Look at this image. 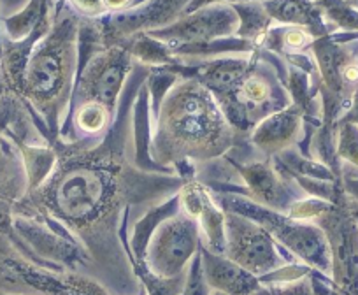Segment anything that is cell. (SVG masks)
Wrapping results in <instances>:
<instances>
[{
	"label": "cell",
	"instance_id": "11",
	"mask_svg": "<svg viewBox=\"0 0 358 295\" xmlns=\"http://www.w3.org/2000/svg\"><path fill=\"white\" fill-rule=\"evenodd\" d=\"M299 125H301V115H299L297 108L283 109L255 127L253 144L267 155L281 153L295 141L299 134Z\"/></svg>",
	"mask_w": 358,
	"mask_h": 295
},
{
	"label": "cell",
	"instance_id": "3",
	"mask_svg": "<svg viewBox=\"0 0 358 295\" xmlns=\"http://www.w3.org/2000/svg\"><path fill=\"white\" fill-rule=\"evenodd\" d=\"M204 85L237 132L253 129L290 104L280 83L268 72L241 60L213 64L204 71Z\"/></svg>",
	"mask_w": 358,
	"mask_h": 295
},
{
	"label": "cell",
	"instance_id": "9",
	"mask_svg": "<svg viewBox=\"0 0 358 295\" xmlns=\"http://www.w3.org/2000/svg\"><path fill=\"white\" fill-rule=\"evenodd\" d=\"M237 27H239L237 13H234L227 6H216V8L201 9V13L178 23L167 32H158V36L169 37L179 43H202V41H211L218 36L232 34L234 30H237Z\"/></svg>",
	"mask_w": 358,
	"mask_h": 295
},
{
	"label": "cell",
	"instance_id": "5",
	"mask_svg": "<svg viewBox=\"0 0 358 295\" xmlns=\"http://www.w3.org/2000/svg\"><path fill=\"white\" fill-rule=\"evenodd\" d=\"M223 204H225V209H232V211L241 213V215L257 222L276 241L287 246L290 252L301 257L309 266L316 267V269L323 271V273H329V246H327L325 238H323V232L318 227L301 224L302 220H295L288 215H281L280 211L268 209L265 206L257 204V202L239 197V195L223 197Z\"/></svg>",
	"mask_w": 358,
	"mask_h": 295
},
{
	"label": "cell",
	"instance_id": "15",
	"mask_svg": "<svg viewBox=\"0 0 358 295\" xmlns=\"http://www.w3.org/2000/svg\"><path fill=\"white\" fill-rule=\"evenodd\" d=\"M206 2H220V0H197V2H195V4H206ZM223 2V0H222ZM229 2H243V0H229Z\"/></svg>",
	"mask_w": 358,
	"mask_h": 295
},
{
	"label": "cell",
	"instance_id": "13",
	"mask_svg": "<svg viewBox=\"0 0 358 295\" xmlns=\"http://www.w3.org/2000/svg\"><path fill=\"white\" fill-rule=\"evenodd\" d=\"M281 43H283L285 48H288V50L292 51L302 50V48H306L311 43V36H309L304 29L290 27V29L285 30L283 36H281Z\"/></svg>",
	"mask_w": 358,
	"mask_h": 295
},
{
	"label": "cell",
	"instance_id": "1",
	"mask_svg": "<svg viewBox=\"0 0 358 295\" xmlns=\"http://www.w3.org/2000/svg\"><path fill=\"white\" fill-rule=\"evenodd\" d=\"M134 141L130 125L120 123L94 148L81 141L60 143L53 169L30 194L32 208L67 229L90 260L111 266L129 295L139 288L130 285L137 274L123 222L134 208L148 213L171 201L185 183L179 174L143 173L134 164Z\"/></svg>",
	"mask_w": 358,
	"mask_h": 295
},
{
	"label": "cell",
	"instance_id": "4",
	"mask_svg": "<svg viewBox=\"0 0 358 295\" xmlns=\"http://www.w3.org/2000/svg\"><path fill=\"white\" fill-rule=\"evenodd\" d=\"M67 25L64 23L37 48L23 76L27 95L44 113L55 134L69 106V88L74 71V37Z\"/></svg>",
	"mask_w": 358,
	"mask_h": 295
},
{
	"label": "cell",
	"instance_id": "10",
	"mask_svg": "<svg viewBox=\"0 0 358 295\" xmlns=\"http://www.w3.org/2000/svg\"><path fill=\"white\" fill-rule=\"evenodd\" d=\"M202 271L208 287L225 295H253L260 290V280L244 271L225 255H218L201 246Z\"/></svg>",
	"mask_w": 358,
	"mask_h": 295
},
{
	"label": "cell",
	"instance_id": "14",
	"mask_svg": "<svg viewBox=\"0 0 358 295\" xmlns=\"http://www.w3.org/2000/svg\"><path fill=\"white\" fill-rule=\"evenodd\" d=\"M132 0H101V4L104 6L109 11H120V9H125Z\"/></svg>",
	"mask_w": 358,
	"mask_h": 295
},
{
	"label": "cell",
	"instance_id": "2",
	"mask_svg": "<svg viewBox=\"0 0 358 295\" xmlns=\"http://www.w3.org/2000/svg\"><path fill=\"white\" fill-rule=\"evenodd\" d=\"M237 134L211 90L187 80L172 87L162 102L150 155L162 167L209 162L229 152Z\"/></svg>",
	"mask_w": 358,
	"mask_h": 295
},
{
	"label": "cell",
	"instance_id": "12",
	"mask_svg": "<svg viewBox=\"0 0 358 295\" xmlns=\"http://www.w3.org/2000/svg\"><path fill=\"white\" fill-rule=\"evenodd\" d=\"M115 113L99 102H83V104L74 106L72 109V120H74V129L78 130L83 137V143L86 146L94 148L92 137H104L113 125Z\"/></svg>",
	"mask_w": 358,
	"mask_h": 295
},
{
	"label": "cell",
	"instance_id": "7",
	"mask_svg": "<svg viewBox=\"0 0 358 295\" xmlns=\"http://www.w3.org/2000/svg\"><path fill=\"white\" fill-rule=\"evenodd\" d=\"M225 209V208H223ZM223 255L258 280L288 266L276 239L241 213L225 209V253Z\"/></svg>",
	"mask_w": 358,
	"mask_h": 295
},
{
	"label": "cell",
	"instance_id": "6",
	"mask_svg": "<svg viewBox=\"0 0 358 295\" xmlns=\"http://www.w3.org/2000/svg\"><path fill=\"white\" fill-rule=\"evenodd\" d=\"M201 245V229L194 218L179 209L162 220L148 243L144 262L151 274L158 278H178L185 274ZM137 267V266H136Z\"/></svg>",
	"mask_w": 358,
	"mask_h": 295
},
{
	"label": "cell",
	"instance_id": "8",
	"mask_svg": "<svg viewBox=\"0 0 358 295\" xmlns=\"http://www.w3.org/2000/svg\"><path fill=\"white\" fill-rule=\"evenodd\" d=\"M129 69L130 64L125 51L111 50L99 55L83 72L74 106L83 102H99L115 113Z\"/></svg>",
	"mask_w": 358,
	"mask_h": 295
}]
</instances>
